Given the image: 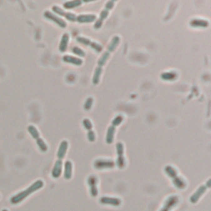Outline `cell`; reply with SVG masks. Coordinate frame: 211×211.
I'll return each mask as SVG.
<instances>
[{"label":"cell","mask_w":211,"mask_h":211,"mask_svg":"<svg viewBox=\"0 0 211 211\" xmlns=\"http://www.w3.org/2000/svg\"><path fill=\"white\" fill-rule=\"evenodd\" d=\"M98 177L95 175H90L88 179V183L89 188H90V193L91 195L93 197H96L98 194Z\"/></svg>","instance_id":"4fadbf2b"},{"label":"cell","mask_w":211,"mask_h":211,"mask_svg":"<svg viewBox=\"0 0 211 211\" xmlns=\"http://www.w3.org/2000/svg\"><path fill=\"white\" fill-rule=\"evenodd\" d=\"M72 170H73V164L70 161H66L64 163V178L66 180H69L72 177Z\"/></svg>","instance_id":"d6986e66"},{"label":"cell","mask_w":211,"mask_h":211,"mask_svg":"<svg viewBox=\"0 0 211 211\" xmlns=\"http://www.w3.org/2000/svg\"><path fill=\"white\" fill-rule=\"evenodd\" d=\"M100 202L103 204L113 205V206H119L121 204V200L119 198L108 197V196H103V197L101 198Z\"/></svg>","instance_id":"9a60e30c"},{"label":"cell","mask_w":211,"mask_h":211,"mask_svg":"<svg viewBox=\"0 0 211 211\" xmlns=\"http://www.w3.org/2000/svg\"><path fill=\"white\" fill-rule=\"evenodd\" d=\"M44 186V182L42 180H37V182H35L34 183L32 184L31 186L28 187V189H26L24 191H21V192L18 193L17 195H13L11 198V203L13 204H17L24 200L27 197H28L31 194L36 192L37 191L41 189Z\"/></svg>","instance_id":"7a4b0ae2"},{"label":"cell","mask_w":211,"mask_h":211,"mask_svg":"<svg viewBox=\"0 0 211 211\" xmlns=\"http://www.w3.org/2000/svg\"><path fill=\"white\" fill-rule=\"evenodd\" d=\"M83 3L81 0H73V1H68L64 3V7L66 9H72L74 8H77Z\"/></svg>","instance_id":"44dd1931"},{"label":"cell","mask_w":211,"mask_h":211,"mask_svg":"<svg viewBox=\"0 0 211 211\" xmlns=\"http://www.w3.org/2000/svg\"><path fill=\"white\" fill-rule=\"evenodd\" d=\"M94 167L97 169L113 168L115 167V163L110 159H97L94 163Z\"/></svg>","instance_id":"5bb4252c"},{"label":"cell","mask_w":211,"mask_h":211,"mask_svg":"<svg viewBox=\"0 0 211 211\" xmlns=\"http://www.w3.org/2000/svg\"><path fill=\"white\" fill-rule=\"evenodd\" d=\"M179 201V197L177 195H171L167 199L163 206L160 211H172Z\"/></svg>","instance_id":"30bf717a"},{"label":"cell","mask_w":211,"mask_h":211,"mask_svg":"<svg viewBox=\"0 0 211 211\" xmlns=\"http://www.w3.org/2000/svg\"><path fill=\"white\" fill-rule=\"evenodd\" d=\"M165 173L168 175V177H171L173 180V183L177 188L184 189L186 186V182L182 179V177L178 176L177 171L173 168V166L168 165L165 168Z\"/></svg>","instance_id":"3957f363"},{"label":"cell","mask_w":211,"mask_h":211,"mask_svg":"<svg viewBox=\"0 0 211 211\" xmlns=\"http://www.w3.org/2000/svg\"><path fill=\"white\" fill-rule=\"evenodd\" d=\"M115 3H116V1L111 0V1H108V2L106 3L104 9L101 12L99 18L96 20V23L95 24H94V28H95V29H100V28H102V23H103L104 20H106V19L107 18V17L109 15L110 10L113 8L114 5H115Z\"/></svg>","instance_id":"5b68a950"},{"label":"cell","mask_w":211,"mask_h":211,"mask_svg":"<svg viewBox=\"0 0 211 211\" xmlns=\"http://www.w3.org/2000/svg\"><path fill=\"white\" fill-rule=\"evenodd\" d=\"M63 61L66 63H69V64H73L74 65H82L83 64V59L77 58V57L71 56V55H64L63 57Z\"/></svg>","instance_id":"e0dca14e"},{"label":"cell","mask_w":211,"mask_h":211,"mask_svg":"<svg viewBox=\"0 0 211 211\" xmlns=\"http://www.w3.org/2000/svg\"><path fill=\"white\" fill-rule=\"evenodd\" d=\"M209 187H210V179L208 180V182H207V183L205 185H202V186H200L195 191V192L190 197V201L192 204H195L198 200H200L202 195L205 193V191H207V189H209Z\"/></svg>","instance_id":"52a82bcc"},{"label":"cell","mask_w":211,"mask_h":211,"mask_svg":"<svg viewBox=\"0 0 211 211\" xmlns=\"http://www.w3.org/2000/svg\"><path fill=\"white\" fill-rule=\"evenodd\" d=\"M44 17H45L46 18H47L48 20L52 21V22L55 23L57 25L59 26V27H60L61 28H65L66 27H67V23H66L63 19H61L60 18H59V17H57L56 15H55V14L53 13H51V12L46 11L44 13Z\"/></svg>","instance_id":"7c38bea8"},{"label":"cell","mask_w":211,"mask_h":211,"mask_svg":"<svg viewBox=\"0 0 211 211\" xmlns=\"http://www.w3.org/2000/svg\"><path fill=\"white\" fill-rule=\"evenodd\" d=\"M177 74L175 72H164L161 74V78L163 80L167 81H171V80H175L177 78Z\"/></svg>","instance_id":"7402d4cb"},{"label":"cell","mask_w":211,"mask_h":211,"mask_svg":"<svg viewBox=\"0 0 211 211\" xmlns=\"http://www.w3.org/2000/svg\"><path fill=\"white\" fill-rule=\"evenodd\" d=\"M28 131H29L30 134H32V136L36 139L37 145L40 148V149H41L42 152H46L48 149L47 145H46V143H45V141L40 137V134H39V132L38 130H37V128L35 127L34 125H30V126H28Z\"/></svg>","instance_id":"8992f818"},{"label":"cell","mask_w":211,"mask_h":211,"mask_svg":"<svg viewBox=\"0 0 211 211\" xmlns=\"http://www.w3.org/2000/svg\"><path fill=\"white\" fill-rule=\"evenodd\" d=\"M97 20L95 14H81L77 18V22L79 23H91Z\"/></svg>","instance_id":"2e32d148"},{"label":"cell","mask_w":211,"mask_h":211,"mask_svg":"<svg viewBox=\"0 0 211 211\" xmlns=\"http://www.w3.org/2000/svg\"><path fill=\"white\" fill-rule=\"evenodd\" d=\"M76 40H77L78 42H79V43L83 44V45H85V46L91 47L92 49H93V50H95L96 52L100 53L102 50V46H101L100 44L93 42V41H90L89 39L86 38V37H78L77 38H76Z\"/></svg>","instance_id":"9c48e42d"},{"label":"cell","mask_w":211,"mask_h":211,"mask_svg":"<svg viewBox=\"0 0 211 211\" xmlns=\"http://www.w3.org/2000/svg\"><path fill=\"white\" fill-rule=\"evenodd\" d=\"M120 37H118V36H115L113 38L111 39V42H110V44L108 45V46H107V51H105V52L102 55V56L100 57V59H98V67L96 68L95 73H94V75H93V83L94 85H97V84H98L99 82H100L101 74H102V68H103L105 64H107V60L109 59L111 53L116 50L117 46L120 44Z\"/></svg>","instance_id":"6da1fadb"},{"label":"cell","mask_w":211,"mask_h":211,"mask_svg":"<svg viewBox=\"0 0 211 211\" xmlns=\"http://www.w3.org/2000/svg\"><path fill=\"white\" fill-rule=\"evenodd\" d=\"M2 211H8V209H3Z\"/></svg>","instance_id":"4316f807"},{"label":"cell","mask_w":211,"mask_h":211,"mask_svg":"<svg viewBox=\"0 0 211 211\" xmlns=\"http://www.w3.org/2000/svg\"><path fill=\"white\" fill-rule=\"evenodd\" d=\"M93 98H88L86 100L85 103H84V109L87 110V111H88V110L91 109L92 106H93Z\"/></svg>","instance_id":"d4e9b609"},{"label":"cell","mask_w":211,"mask_h":211,"mask_svg":"<svg viewBox=\"0 0 211 211\" xmlns=\"http://www.w3.org/2000/svg\"><path fill=\"white\" fill-rule=\"evenodd\" d=\"M88 140L90 141V142H94V141H95L96 135L95 133L93 132V130H89V131L88 132Z\"/></svg>","instance_id":"484cf974"},{"label":"cell","mask_w":211,"mask_h":211,"mask_svg":"<svg viewBox=\"0 0 211 211\" xmlns=\"http://www.w3.org/2000/svg\"><path fill=\"white\" fill-rule=\"evenodd\" d=\"M52 10L55 12V13L59 14L60 16L64 17V18H65L67 20L69 21V22H73V23L77 22L78 16H76V15H75L74 13H73L64 11V10L62 9V8H60L59 7H58V6H54V7L52 8Z\"/></svg>","instance_id":"8fae6325"},{"label":"cell","mask_w":211,"mask_h":211,"mask_svg":"<svg viewBox=\"0 0 211 211\" xmlns=\"http://www.w3.org/2000/svg\"><path fill=\"white\" fill-rule=\"evenodd\" d=\"M72 51H73V54L77 55L79 57H85V55H86L83 50L82 49H80L79 47H77V46H74L73 48H72Z\"/></svg>","instance_id":"603a6c76"},{"label":"cell","mask_w":211,"mask_h":211,"mask_svg":"<svg viewBox=\"0 0 211 211\" xmlns=\"http://www.w3.org/2000/svg\"><path fill=\"white\" fill-rule=\"evenodd\" d=\"M68 40H69V36H68V33H64V34L63 35V37H62L60 43H59V51H61V52H65L66 50H67V47H68Z\"/></svg>","instance_id":"ac0fdd59"},{"label":"cell","mask_w":211,"mask_h":211,"mask_svg":"<svg viewBox=\"0 0 211 211\" xmlns=\"http://www.w3.org/2000/svg\"><path fill=\"white\" fill-rule=\"evenodd\" d=\"M193 28H207L209 26V23L203 19H194L190 23Z\"/></svg>","instance_id":"ffe728a7"},{"label":"cell","mask_w":211,"mask_h":211,"mask_svg":"<svg viewBox=\"0 0 211 211\" xmlns=\"http://www.w3.org/2000/svg\"><path fill=\"white\" fill-rule=\"evenodd\" d=\"M116 152H117L116 165L120 169H122L125 168V160L124 157V145L121 142H118L116 143Z\"/></svg>","instance_id":"ba28073f"},{"label":"cell","mask_w":211,"mask_h":211,"mask_svg":"<svg viewBox=\"0 0 211 211\" xmlns=\"http://www.w3.org/2000/svg\"><path fill=\"white\" fill-rule=\"evenodd\" d=\"M83 127L85 128L88 131L92 130V128H93V124H92V122L88 120V119H87V118L84 119V120H83Z\"/></svg>","instance_id":"cb8c5ba5"},{"label":"cell","mask_w":211,"mask_h":211,"mask_svg":"<svg viewBox=\"0 0 211 211\" xmlns=\"http://www.w3.org/2000/svg\"><path fill=\"white\" fill-rule=\"evenodd\" d=\"M123 119H124V117H123L122 115H117L112 120L111 125H110L108 129H107V137H106V141H107V143L108 144H111L113 142L116 127L121 124V122L123 121Z\"/></svg>","instance_id":"277c9868"}]
</instances>
